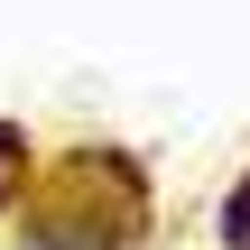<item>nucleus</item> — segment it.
<instances>
[{"mask_svg": "<svg viewBox=\"0 0 250 250\" xmlns=\"http://www.w3.org/2000/svg\"><path fill=\"white\" fill-rule=\"evenodd\" d=\"M28 250H130L148 241L158 223V195H148V167L111 139H83L46 167V186L19 204Z\"/></svg>", "mask_w": 250, "mask_h": 250, "instance_id": "1", "label": "nucleus"}, {"mask_svg": "<svg viewBox=\"0 0 250 250\" xmlns=\"http://www.w3.org/2000/svg\"><path fill=\"white\" fill-rule=\"evenodd\" d=\"M28 204V130L19 121H0V223Z\"/></svg>", "mask_w": 250, "mask_h": 250, "instance_id": "2", "label": "nucleus"}, {"mask_svg": "<svg viewBox=\"0 0 250 250\" xmlns=\"http://www.w3.org/2000/svg\"><path fill=\"white\" fill-rule=\"evenodd\" d=\"M213 232H223V250H250V167L223 186V213H213Z\"/></svg>", "mask_w": 250, "mask_h": 250, "instance_id": "3", "label": "nucleus"}]
</instances>
